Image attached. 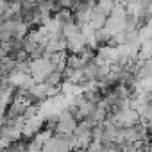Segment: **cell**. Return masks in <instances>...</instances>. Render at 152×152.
Segmentation results:
<instances>
[{
	"label": "cell",
	"instance_id": "6da1fadb",
	"mask_svg": "<svg viewBox=\"0 0 152 152\" xmlns=\"http://www.w3.org/2000/svg\"><path fill=\"white\" fill-rule=\"evenodd\" d=\"M54 70L56 68L52 66V63L45 56L36 57V59H29V75L32 77L34 83H43Z\"/></svg>",
	"mask_w": 152,
	"mask_h": 152
},
{
	"label": "cell",
	"instance_id": "7a4b0ae2",
	"mask_svg": "<svg viewBox=\"0 0 152 152\" xmlns=\"http://www.w3.org/2000/svg\"><path fill=\"white\" fill-rule=\"evenodd\" d=\"M75 127H77V120L75 116L68 111V109H63L57 113V118H56V125H54V132L56 134H64V136H70Z\"/></svg>",
	"mask_w": 152,
	"mask_h": 152
}]
</instances>
